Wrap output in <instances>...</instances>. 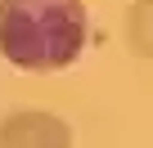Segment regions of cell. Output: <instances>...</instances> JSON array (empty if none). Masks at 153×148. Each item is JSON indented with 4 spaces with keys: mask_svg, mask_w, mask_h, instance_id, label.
<instances>
[{
    "mask_svg": "<svg viewBox=\"0 0 153 148\" xmlns=\"http://www.w3.org/2000/svg\"><path fill=\"white\" fill-rule=\"evenodd\" d=\"M126 49L144 63H153V0L126 5Z\"/></svg>",
    "mask_w": 153,
    "mask_h": 148,
    "instance_id": "obj_3",
    "label": "cell"
},
{
    "mask_svg": "<svg viewBox=\"0 0 153 148\" xmlns=\"http://www.w3.org/2000/svg\"><path fill=\"white\" fill-rule=\"evenodd\" d=\"M0 148H72V126L45 108H14L0 117Z\"/></svg>",
    "mask_w": 153,
    "mask_h": 148,
    "instance_id": "obj_2",
    "label": "cell"
},
{
    "mask_svg": "<svg viewBox=\"0 0 153 148\" xmlns=\"http://www.w3.org/2000/svg\"><path fill=\"white\" fill-rule=\"evenodd\" d=\"M90 45L86 0H0V58L18 72H63Z\"/></svg>",
    "mask_w": 153,
    "mask_h": 148,
    "instance_id": "obj_1",
    "label": "cell"
}]
</instances>
